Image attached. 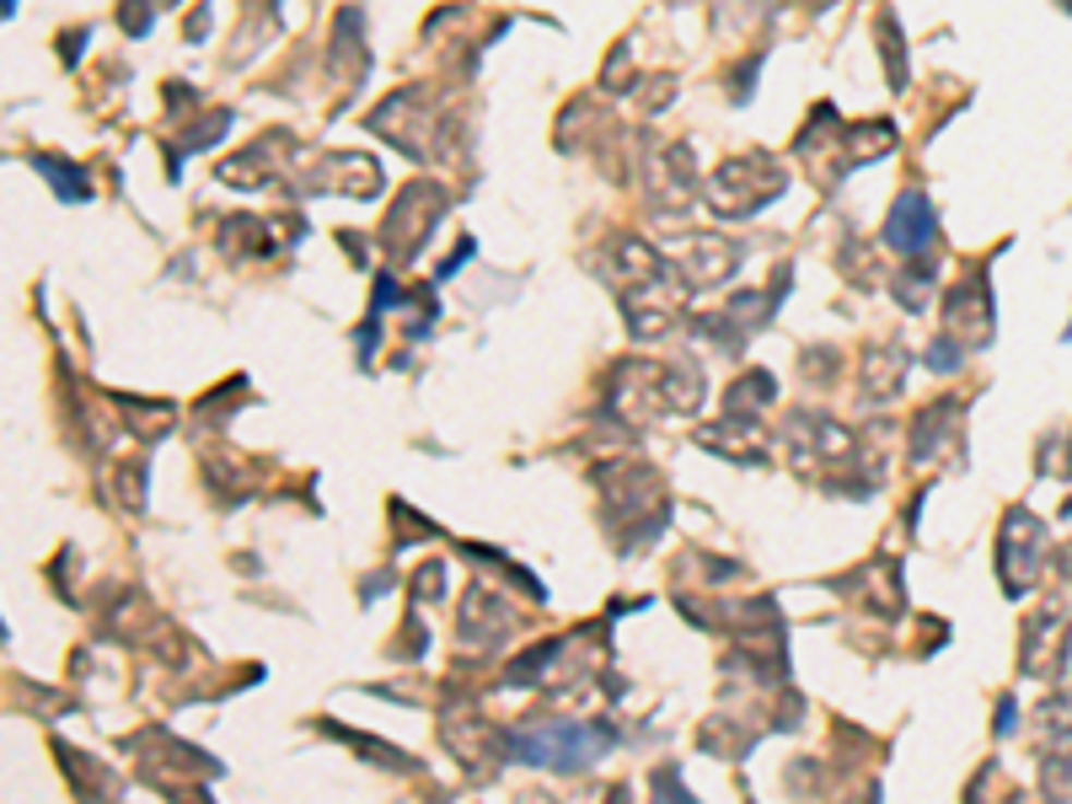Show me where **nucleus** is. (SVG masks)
Returning <instances> with one entry per match:
<instances>
[{"label":"nucleus","mask_w":1072,"mask_h":804,"mask_svg":"<svg viewBox=\"0 0 1072 804\" xmlns=\"http://www.w3.org/2000/svg\"><path fill=\"white\" fill-rule=\"evenodd\" d=\"M660 804H692V800L682 794V783H676V778H660Z\"/></svg>","instance_id":"obj_1"}]
</instances>
